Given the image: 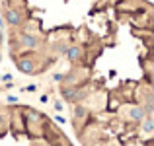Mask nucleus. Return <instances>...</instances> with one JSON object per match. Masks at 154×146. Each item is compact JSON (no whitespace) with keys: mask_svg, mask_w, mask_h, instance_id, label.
<instances>
[{"mask_svg":"<svg viewBox=\"0 0 154 146\" xmlns=\"http://www.w3.org/2000/svg\"><path fill=\"white\" fill-rule=\"evenodd\" d=\"M66 45H59V53H63V55H64V53H66Z\"/></svg>","mask_w":154,"mask_h":146,"instance_id":"ddd939ff","label":"nucleus"},{"mask_svg":"<svg viewBox=\"0 0 154 146\" xmlns=\"http://www.w3.org/2000/svg\"><path fill=\"white\" fill-rule=\"evenodd\" d=\"M55 109L57 111H63V103H60V101H55Z\"/></svg>","mask_w":154,"mask_h":146,"instance_id":"9b49d317","label":"nucleus"},{"mask_svg":"<svg viewBox=\"0 0 154 146\" xmlns=\"http://www.w3.org/2000/svg\"><path fill=\"white\" fill-rule=\"evenodd\" d=\"M64 55L68 56V60H72V62H76V60L80 59V55H82V51H80V47H68Z\"/></svg>","mask_w":154,"mask_h":146,"instance_id":"39448f33","label":"nucleus"},{"mask_svg":"<svg viewBox=\"0 0 154 146\" xmlns=\"http://www.w3.org/2000/svg\"><path fill=\"white\" fill-rule=\"evenodd\" d=\"M144 123H143V131L144 132H152L154 131V123H152V119L150 117H146V119H143Z\"/></svg>","mask_w":154,"mask_h":146,"instance_id":"423d86ee","label":"nucleus"},{"mask_svg":"<svg viewBox=\"0 0 154 146\" xmlns=\"http://www.w3.org/2000/svg\"><path fill=\"white\" fill-rule=\"evenodd\" d=\"M4 18V22H8L10 26H22V14H20L18 10H8L6 12V16H2Z\"/></svg>","mask_w":154,"mask_h":146,"instance_id":"f257e3e1","label":"nucleus"},{"mask_svg":"<svg viewBox=\"0 0 154 146\" xmlns=\"http://www.w3.org/2000/svg\"><path fill=\"white\" fill-rule=\"evenodd\" d=\"M63 96L66 97V99H74V92L72 90H63Z\"/></svg>","mask_w":154,"mask_h":146,"instance_id":"6e6552de","label":"nucleus"},{"mask_svg":"<svg viewBox=\"0 0 154 146\" xmlns=\"http://www.w3.org/2000/svg\"><path fill=\"white\" fill-rule=\"evenodd\" d=\"M35 90H37V86H33V84H31V86H27V88H26V92H35Z\"/></svg>","mask_w":154,"mask_h":146,"instance_id":"2eb2a0df","label":"nucleus"},{"mask_svg":"<svg viewBox=\"0 0 154 146\" xmlns=\"http://www.w3.org/2000/svg\"><path fill=\"white\" fill-rule=\"evenodd\" d=\"M4 26H6V22H4V18H2V14H0V29H4Z\"/></svg>","mask_w":154,"mask_h":146,"instance_id":"f3484780","label":"nucleus"},{"mask_svg":"<svg viewBox=\"0 0 154 146\" xmlns=\"http://www.w3.org/2000/svg\"><path fill=\"white\" fill-rule=\"evenodd\" d=\"M29 117H31V119H39V113H35V111H29Z\"/></svg>","mask_w":154,"mask_h":146,"instance_id":"dca6fc26","label":"nucleus"},{"mask_svg":"<svg viewBox=\"0 0 154 146\" xmlns=\"http://www.w3.org/2000/svg\"><path fill=\"white\" fill-rule=\"evenodd\" d=\"M53 80H55V82H60V80H64V76L63 74H55V76H53Z\"/></svg>","mask_w":154,"mask_h":146,"instance_id":"1a4fd4ad","label":"nucleus"},{"mask_svg":"<svg viewBox=\"0 0 154 146\" xmlns=\"http://www.w3.org/2000/svg\"><path fill=\"white\" fill-rule=\"evenodd\" d=\"M74 117H76V119H84V117H86V107L76 105V107H74Z\"/></svg>","mask_w":154,"mask_h":146,"instance_id":"0eeeda50","label":"nucleus"},{"mask_svg":"<svg viewBox=\"0 0 154 146\" xmlns=\"http://www.w3.org/2000/svg\"><path fill=\"white\" fill-rule=\"evenodd\" d=\"M144 115H146V113H144L143 107H131L129 109V117H131L133 121H143Z\"/></svg>","mask_w":154,"mask_h":146,"instance_id":"20e7f679","label":"nucleus"},{"mask_svg":"<svg viewBox=\"0 0 154 146\" xmlns=\"http://www.w3.org/2000/svg\"><path fill=\"white\" fill-rule=\"evenodd\" d=\"M20 41H22V45L27 47V49H37V45H39L37 37H35V35H29V33H22L20 35Z\"/></svg>","mask_w":154,"mask_h":146,"instance_id":"f03ea898","label":"nucleus"},{"mask_svg":"<svg viewBox=\"0 0 154 146\" xmlns=\"http://www.w3.org/2000/svg\"><path fill=\"white\" fill-rule=\"evenodd\" d=\"M16 101H18V97H16V96H8V103H16Z\"/></svg>","mask_w":154,"mask_h":146,"instance_id":"9d476101","label":"nucleus"},{"mask_svg":"<svg viewBox=\"0 0 154 146\" xmlns=\"http://www.w3.org/2000/svg\"><path fill=\"white\" fill-rule=\"evenodd\" d=\"M2 80H4V82H12V74H4Z\"/></svg>","mask_w":154,"mask_h":146,"instance_id":"4468645a","label":"nucleus"},{"mask_svg":"<svg viewBox=\"0 0 154 146\" xmlns=\"http://www.w3.org/2000/svg\"><path fill=\"white\" fill-rule=\"evenodd\" d=\"M55 121H57V123H60V125H63V123H64V117H63V115H57V117H55Z\"/></svg>","mask_w":154,"mask_h":146,"instance_id":"f8f14e48","label":"nucleus"},{"mask_svg":"<svg viewBox=\"0 0 154 146\" xmlns=\"http://www.w3.org/2000/svg\"><path fill=\"white\" fill-rule=\"evenodd\" d=\"M18 68H20V72H23V74H31V72L35 70L33 62H31L29 59H20L18 60Z\"/></svg>","mask_w":154,"mask_h":146,"instance_id":"7ed1b4c3","label":"nucleus"}]
</instances>
